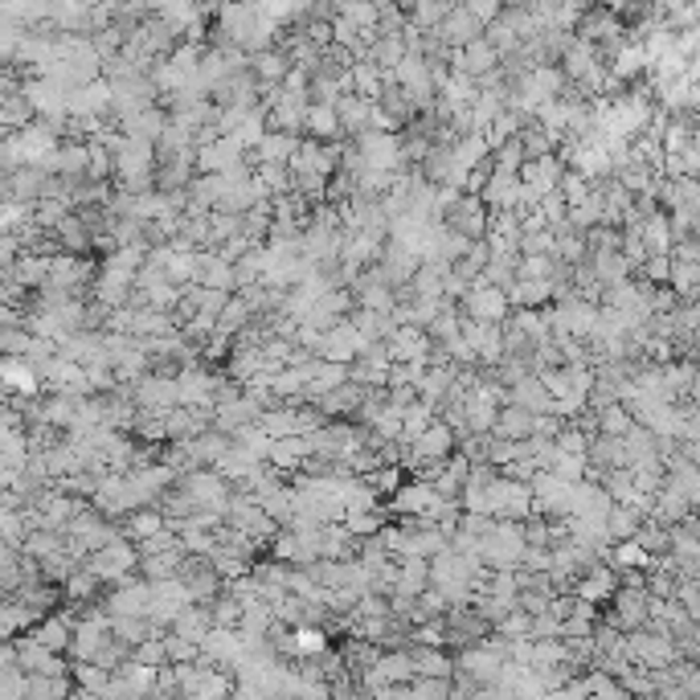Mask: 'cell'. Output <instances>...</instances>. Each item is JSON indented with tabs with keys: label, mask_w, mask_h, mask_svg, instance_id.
<instances>
[{
	"label": "cell",
	"mask_w": 700,
	"mask_h": 700,
	"mask_svg": "<svg viewBox=\"0 0 700 700\" xmlns=\"http://www.w3.org/2000/svg\"><path fill=\"white\" fill-rule=\"evenodd\" d=\"M324 639H319V631H299V648L304 651H316Z\"/></svg>",
	"instance_id": "cell-1"
}]
</instances>
